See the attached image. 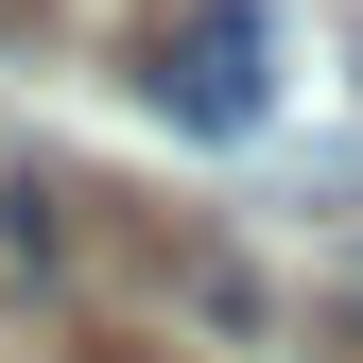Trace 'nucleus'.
<instances>
[{
    "mask_svg": "<svg viewBox=\"0 0 363 363\" xmlns=\"http://www.w3.org/2000/svg\"><path fill=\"white\" fill-rule=\"evenodd\" d=\"M156 121H191V139H259V104H277V35H259V0H191V18H156Z\"/></svg>",
    "mask_w": 363,
    "mask_h": 363,
    "instance_id": "f257e3e1",
    "label": "nucleus"
},
{
    "mask_svg": "<svg viewBox=\"0 0 363 363\" xmlns=\"http://www.w3.org/2000/svg\"><path fill=\"white\" fill-rule=\"evenodd\" d=\"M18 18H35V0H0V35H18Z\"/></svg>",
    "mask_w": 363,
    "mask_h": 363,
    "instance_id": "f03ea898",
    "label": "nucleus"
},
{
    "mask_svg": "<svg viewBox=\"0 0 363 363\" xmlns=\"http://www.w3.org/2000/svg\"><path fill=\"white\" fill-rule=\"evenodd\" d=\"M104 363H121V346H104Z\"/></svg>",
    "mask_w": 363,
    "mask_h": 363,
    "instance_id": "7ed1b4c3",
    "label": "nucleus"
}]
</instances>
